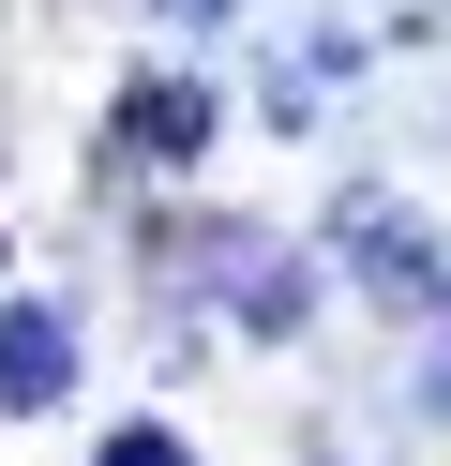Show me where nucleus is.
I'll return each instance as SVG.
<instances>
[{
    "instance_id": "nucleus-5",
    "label": "nucleus",
    "mask_w": 451,
    "mask_h": 466,
    "mask_svg": "<svg viewBox=\"0 0 451 466\" xmlns=\"http://www.w3.org/2000/svg\"><path fill=\"white\" fill-rule=\"evenodd\" d=\"M150 15H180V31H210V15H241V0H150Z\"/></svg>"
},
{
    "instance_id": "nucleus-2",
    "label": "nucleus",
    "mask_w": 451,
    "mask_h": 466,
    "mask_svg": "<svg viewBox=\"0 0 451 466\" xmlns=\"http://www.w3.org/2000/svg\"><path fill=\"white\" fill-rule=\"evenodd\" d=\"M60 391H76V316H60V301H15V316H0V406L46 421Z\"/></svg>"
},
{
    "instance_id": "nucleus-1",
    "label": "nucleus",
    "mask_w": 451,
    "mask_h": 466,
    "mask_svg": "<svg viewBox=\"0 0 451 466\" xmlns=\"http://www.w3.org/2000/svg\"><path fill=\"white\" fill-rule=\"evenodd\" d=\"M331 226H346V256H361V286H376L391 316H436V301H451V271H436V256L406 241V226H391V196H346V211H331Z\"/></svg>"
},
{
    "instance_id": "nucleus-3",
    "label": "nucleus",
    "mask_w": 451,
    "mask_h": 466,
    "mask_svg": "<svg viewBox=\"0 0 451 466\" xmlns=\"http://www.w3.org/2000/svg\"><path fill=\"white\" fill-rule=\"evenodd\" d=\"M120 151H136V166H196V151H210V91H196V76H136Z\"/></svg>"
},
{
    "instance_id": "nucleus-4",
    "label": "nucleus",
    "mask_w": 451,
    "mask_h": 466,
    "mask_svg": "<svg viewBox=\"0 0 451 466\" xmlns=\"http://www.w3.org/2000/svg\"><path fill=\"white\" fill-rule=\"evenodd\" d=\"M90 466H196V451H180L166 421H120V436H106V451H90Z\"/></svg>"
}]
</instances>
